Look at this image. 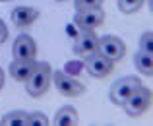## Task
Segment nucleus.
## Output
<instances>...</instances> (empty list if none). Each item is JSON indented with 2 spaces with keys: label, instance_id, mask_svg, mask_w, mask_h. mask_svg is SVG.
Wrapping results in <instances>:
<instances>
[{
  "label": "nucleus",
  "instance_id": "nucleus-1",
  "mask_svg": "<svg viewBox=\"0 0 153 126\" xmlns=\"http://www.w3.org/2000/svg\"><path fill=\"white\" fill-rule=\"evenodd\" d=\"M52 80V68L49 62H35L29 78L25 80V89L31 97H41L49 91Z\"/></svg>",
  "mask_w": 153,
  "mask_h": 126
},
{
  "label": "nucleus",
  "instance_id": "nucleus-2",
  "mask_svg": "<svg viewBox=\"0 0 153 126\" xmlns=\"http://www.w3.org/2000/svg\"><path fill=\"white\" fill-rule=\"evenodd\" d=\"M151 105V91L143 85H140L126 101H124V113L128 116H140L142 113H146Z\"/></svg>",
  "mask_w": 153,
  "mask_h": 126
},
{
  "label": "nucleus",
  "instance_id": "nucleus-3",
  "mask_svg": "<svg viewBox=\"0 0 153 126\" xmlns=\"http://www.w3.org/2000/svg\"><path fill=\"white\" fill-rule=\"evenodd\" d=\"M140 85H142L140 78H134V76H124V78L116 80V82L112 84L108 97H111V101L114 105H120V107H122L124 101H126L128 97H130L132 93L140 87Z\"/></svg>",
  "mask_w": 153,
  "mask_h": 126
},
{
  "label": "nucleus",
  "instance_id": "nucleus-4",
  "mask_svg": "<svg viewBox=\"0 0 153 126\" xmlns=\"http://www.w3.org/2000/svg\"><path fill=\"white\" fill-rule=\"evenodd\" d=\"M95 51L99 54H103L105 58L112 60V62H118L124 58V52H126V45L122 43V39L114 37V35H105V37L97 39V48Z\"/></svg>",
  "mask_w": 153,
  "mask_h": 126
},
{
  "label": "nucleus",
  "instance_id": "nucleus-5",
  "mask_svg": "<svg viewBox=\"0 0 153 126\" xmlns=\"http://www.w3.org/2000/svg\"><path fill=\"white\" fill-rule=\"evenodd\" d=\"M52 82H54L56 89L66 97H79L82 93H85V87H83L82 84L76 82L72 76H68L66 72H62V70L52 72Z\"/></svg>",
  "mask_w": 153,
  "mask_h": 126
},
{
  "label": "nucleus",
  "instance_id": "nucleus-6",
  "mask_svg": "<svg viewBox=\"0 0 153 126\" xmlns=\"http://www.w3.org/2000/svg\"><path fill=\"white\" fill-rule=\"evenodd\" d=\"M114 68V62L108 58H105L103 54H99L97 51L85 56V70L89 72L93 78H107Z\"/></svg>",
  "mask_w": 153,
  "mask_h": 126
},
{
  "label": "nucleus",
  "instance_id": "nucleus-7",
  "mask_svg": "<svg viewBox=\"0 0 153 126\" xmlns=\"http://www.w3.org/2000/svg\"><path fill=\"white\" fill-rule=\"evenodd\" d=\"M105 19V12L101 8H93V10H78L74 16V23L82 31H91L99 27Z\"/></svg>",
  "mask_w": 153,
  "mask_h": 126
},
{
  "label": "nucleus",
  "instance_id": "nucleus-8",
  "mask_svg": "<svg viewBox=\"0 0 153 126\" xmlns=\"http://www.w3.org/2000/svg\"><path fill=\"white\" fill-rule=\"evenodd\" d=\"M12 54H14L16 60H35L37 45H35L33 37H29V35H19V37L14 41Z\"/></svg>",
  "mask_w": 153,
  "mask_h": 126
},
{
  "label": "nucleus",
  "instance_id": "nucleus-9",
  "mask_svg": "<svg viewBox=\"0 0 153 126\" xmlns=\"http://www.w3.org/2000/svg\"><path fill=\"white\" fill-rule=\"evenodd\" d=\"M97 39L99 37H97V33H95L93 29L91 31H82L79 37L76 39L72 51H74L78 56H87V54H91V52H95V48H97Z\"/></svg>",
  "mask_w": 153,
  "mask_h": 126
},
{
  "label": "nucleus",
  "instance_id": "nucleus-10",
  "mask_svg": "<svg viewBox=\"0 0 153 126\" xmlns=\"http://www.w3.org/2000/svg\"><path fill=\"white\" fill-rule=\"evenodd\" d=\"M10 16H12V22H14L16 27H29L39 18V10L31 6H16Z\"/></svg>",
  "mask_w": 153,
  "mask_h": 126
},
{
  "label": "nucleus",
  "instance_id": "nucleus-11",
  "mask_svg": "<svg viewBox=\"0 0 153 126\" xmlns=\"http://www.w3.org/2000/svg\"><path fill=\"white\" fill-rule=\"evenodd\" d=\"M35 66V60H16L10 64V76L16 80V82H25L29 78L31 70Z\"/></svg>",
  "mask_w": 153,
  "mask_h": 126
},
{
  "label": "nucleus",
  "instance_id": "nucleus-12",
  "mask_svg": "<svg viewBox=\"0 0 153 126\" xmlns=\"http://www.w3.org/2000/svg\"><path fill=\"white\" fill-rule=\"evenodd\" d=\"M78 122H79V116L76 113V109L70 107V105L60 107L54 115V124H58V126H72V124H78Z\"/></svg>",
  "mask_w": 153,
  "mask_h": 126
},
{
  "label": "nucleus",
  "instance_id": "nucleus-13",
  "mask_svg": "<svg viewBox=\"0 0 153 126\" xmlns=\"http://www.w3.org/2000/svg\"><path fill=\"white\" fill-rule=\"evenodd\" d=\"M134 64H136V68L140 70V74L151 76V72H153V54L140 48V51L136 52V56H134Z\"/></svg>",
  "mask_w": 153,
  "mask_h": 126
},
{
  "label": "nucleus",
  "instance_id": "nucleus-14",
  "mask_svg": "<svg viewBox=\"0 0 153 126\" xmlns=\"http://www.w3.org/2000/svg\"><path fill=\"white\" fill-rule=\"evenodd\" d=\"M2 124H29V115L23 111H14V113H8V115L2 116Z\"/></svg>",
  "mask_w": 153,
  "mask_h": 126
},
{
  "label": "nucleus",
  "instance_id": "nucleus-15",
  "mask_svg": "<svg viewBox=\"0 0 153 126\" xmlns=\"http://www.w3.org/2000/svg\"><path fill=\"white\" fill-rule=\"evenodd\" d=\"M143 2L146 0H118V8L124 14H134L143 6Z\"/></svg>",
  "mask_w": 153,
  "mask_h": 126
},
{
  "label": "nucleus",
  "instance_id": "nucleus-16",
  "mask_svg": "<svg viewBox=\"0 0 153 126\" xmlns=\"http://www.w3.org/2000/svg\"><path fill=\"white\" fill-rule=\"evenodd\" d=\"M103 0H74V8L78 10H93V8H101Z\"/></svg>",
  "mask_w": 153,
  "mask_h": 126
},
{
  "label": "nucleus",
  "instance_id": "nucleus-17",
  "mask_svg": "<svg viewBox=\"0 0 153 126\" xmlns=\"http://www.w3.org/2000/svg\"><path fill=\"white\" fill-rule=\"evenodd\" d=\"M140 48L146 52H151L153 54V45H151V31H146V33L140 37Z\"/></svg>",
  "mask_w": 153,
  "mask_h": 126
},
{
  "label": "nucleus",
  "instance_id": "nucleus-18",
  "mask_svg": "<svg viewBox=\"0 0 153 126\" xmlns=\"http://www.w3.org/2000/svg\"><path fill=\"white\" fill-rule=\"evenodd\" d=\"M29 124H49V120L41 113H33V115H29Z\"/></svg>",
  "mask_w": 153,
  "mask_h": 126
},
{
  "label": "nucleus",
  "instance_id": "nucleus-19",
  "mask_svg": "<svg viewBox=\"0 0 153 126\" xmlns=\"http://www.w3.org/2000/svg\"><path fill=\"white\" fill-rule=\"evenodd\" d=\"M6 39H8V27H6V23L0 19V45L6 41Z\"/></svg>",
  "mask_w": 153,
  "mask_h": 126
},
{
  "label": "nucleus",
  "instance_id": "nucleus-20",
  "mask_svg": "<svg viewBox=\"0 0 153 126\" xmlns=\"http://www.w3.org/2000/svg\"><path fill=\"white\" fill-rule=\"evenodd\" d=\"M4 87V72H2V68H0V89Z\"/></svg>",
  "mask_w": 153,
  "mask_h": 126
},
{
  "label": "nucleus",
  "instance_id": "nucleus-21",
  "mask_svg": "<svg viewBox=\"0 0 153 126\" xmlns=\"http://www.w3.org/2000/svg\"><path fill=\"white\" fill-rule=\"evenodd\" d=\"M56 2H64V0H56Z\"/></svg>",
  "mask_w": 153,
  "mask_h": 126
},
{
  "label": "nucleus",
  "instance_id": "nucleus-22",
  "mask_svg": "<svg viewBox=\"0 0 153 126\" xmlns=\"http://www.w3.org/2000/svg\"><path fill=\"white\" fill-rule=\"evenodd\" d=\"M4 2H8V0H4Z\"/></svg>",
  "mask_w": 153,
  "mask_h": 126
}]
</instances>
